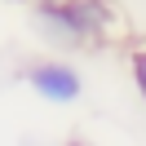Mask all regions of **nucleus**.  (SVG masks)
I'll use <instances>...</instances> for the list:
<instances>
[{
    "label": "nucleus",
    "instance_id": "1",
    "mask_svg": "<svg viewBox=\"0 0 146 146\" xmlns=\"http://www.w3.org/2000/svg\"><path fill=\"white\" fill-rule=\"evenodd\" d=\"M22 80H27V89L36 93L40 102H49V106H75V102L84 98V75L75 71L66 58H40V62H31L27 71H22Z\"/></svg>",
    "mask_w": 146,
    "mask_h": 146
},
{
    "label": "nucleus",
    "instance_id": "2",
    "mask_svg": "<svg viewBox=\"0 0 146 146\" xmlns=\"http://www.w3.org/2000/svg\"><path fill=\"white\" fill-rule=\"evenodd\" d=\"M31 31H36V40H44L58 53L89 49V36H84L80 18H75V9L66 0H58V5H31Z\"/></svg>",
    "mask_w": 146,
    "mask_h": 146
},
{
    "label": "nucleus",
    "instance_id": "3",
    "mask_svg": "<svg viewBox=\"0 0 146 146\" xmlns=\"http://www.w3.org/2000/svg\"><path fill=\"white\" fill-rule=\"evenodd\" d=\"M66 5L75 9L89 44H111V40L119 36V13H115L111 0H66Z\"/></svg>",
    "mask_w": 146,
    "mask_h": 146
},
{
    "label": "nucleus",
    "instance_id": "4",
    "mask_svg": "<svg viewBox=\"0 0 146 146\" xmlns=\"http://www.w3.org/2000/svg\"><path fill=\"white\" fill-rule=\"evenodd\" d=\"M128 75H133V89L142 93V102H146V44L133 49V58H128Z\"/></svg>",
    "mask_w": 146,
    "mask_h": 146
},
{
    "label": "nucleus",
    "instance_id": "5",
    "mask_svg": "<svg viewBox=\"0 0 146 146\" xmlns=\"http://www.w3.org/2000/svg\"><path fill=\"white\" fill-rule=\"evenodd\" d=\"M62 146H93L89 137H71V142H62Z\"/></svg>",
    "mask_w": 146,
    "mask_h": 146
},
{
    "label": "nucleus",
    "instance_id": "6",
    "mask_svg": "<svg viewBox=\"0 0 146 146\" xmlns=\"http://www.w3.org/2000/svg\"><path fill=\"white\" fill-rule=\"evenodd\" d=\"M27 5H58V0H27Z\"/></svg>",
    "mask_w": 146,
    "mask_h": 146
},
{
    "label": "nucleus",
    "instance_id": "7",
    "mask_svg": "<svg viewBox=\"0 0 146 146\" xmlns=\"http://www.w3.org/2000/svg\"><path fill=\"white\" fill-rule=\"evenodd\" d=\"M9 5H27V0H9Z\"/></svg>",
    "mask_w": 146,
    "mask_h": 146
},
{
    "label": "nucleus",
    "instance_id": "8",
    "mask_svg": "<svg viewBox=\"0 0 146 146\" xmlns=\"http://www.w3.org/2000/svg\"><path fill=\"white\" fill-rule=\"evenodd\" d=\"M27 146H40V142H27Z\"/></svg>",
    "mask_w": 146,
    "mask_h": 146
}]
</instances>
